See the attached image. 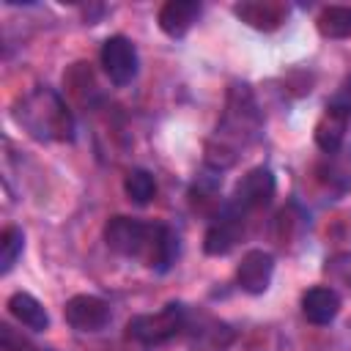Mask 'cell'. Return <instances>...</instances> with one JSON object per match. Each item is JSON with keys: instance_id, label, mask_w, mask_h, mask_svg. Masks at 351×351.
<instances>
[{"instance_id": "obj_18", "label": "cell", "mask_w": 351, "mask_h": 351, "mask_svg": "<svg viewBox=\"0 0 351 351\" xmlns=\"http://www.w3.org/2000/svg\"><path fill=\"white\" fill-rule=\"evenodd\" d=\"M0 348H3V351H33V348H27V343H22V340H19L16 348H14V343H11L5 335H0Z\"/></svg>"}, {"instance_id": "obj_5", "label": "cell", "mask_w": 351, "mask_h": 351, "mask_svg": "<svg viewBox=\"0 0 351 351\" xmlns=\"http://www.w3.org/2000/svg\"><path fill=\"white\" fill-rule=\"evenodd\" d=\"M274 176L269 167H252L247 170L236 189H233V197H230V208L239 211V214H247V211H255V208H263L269 206V200L274 197Z\"/></svg>"}, {"instance_id": "obj_14", "label": "cell", "mask_w": 351, "mask_h": 351, "mask_svg": "<svg viewBox=\"0 0 351 351\" xmlns=\"http://www.w3.org/2000/svg\"><path fill=\"white\" fill-rule=\"evenodd\" d=\"M8 313H11L22 326H27V329H33V332H44V329L49 326V315H47L44 304H41L36 296L25 293V291H16V293L8 296Z\"/></svg>"}, {"instance_id": "obj_13", "label": "cell", "mask_w": 351, "mask_h": 351, "mask_svg": "<svg viewBox=\"0 0 351 351\" xmlns=\"http://www.w3.org/2000/svg\"><path fill=\"white\" fill-rule=\"evenodd\" d=\"M302 313L310 324L315 326H324L329 321H335V315L340 313V296L326 288V285H315L310 291H304L302 296Z\"/></svg>"}, {"instance_id": "obj_9", "label": "cell", "mask_w": 351, "mask_h": 351, "mask_svg": "<svg viewBox=\"0 0 351 351\" xmlns=\"http://www.w3.org/2000/svg\"><path fill=\"white\" fill-rule=\"evenodd\" d=\"M271 274H274V258L263 250H250L244 252L241 263L236 266V282L244 293H263L271 282Z\"/></svg>"}, {"instance_id": "obj_11", "label": "cell", "mask_w": 351, "mask_h": 351, "mask_svg": "<svg viewBox=\"0 0 351 351\" xmlns=\"http://www.w3.org/2000/svg\"><path fill=\"white\" fill-rule=\"evenodd\" d=\"M233 14L255 30H277L288 16V5L277 0H244L233 5Z\"/></svg>"}, {"instance_id": "obj_4", "label": "cell", "mask_w": 351, "mask_h": 351, "mask_svg": "<svg viewBox=\"0 0 351 351\" xmlns=\"http://www.w3.org/2000/svg\"><path fill=\"white\" fill-rule=\"evenodd\" d=\"M186 321V310L178 302L165 304L159 313H145V315H134L126 324V335L143 346H159L170 337H176L184 329Z\"/></svg>"}, {"instance_id": "obj_1", "label": "cell", "mask_w": 351, "mask_h": 351, "mask_svg": "<svg viewBox=\"0 0 351 351\" xmlns=\"http://www.w3.org/2000/svg\"><path fill=\"white\" fill-rule=\"evenodd\" d=\"M104 241L123 258H137L148 269L167 271L178 255V236L162 222H140L132 217H112L104 225Z\"/></svg>"}, {"instance_id": "obj_7", "label": "cell", "mask_w": 351, "mask_h": 351, "mask_svg": "<svg viewBox=\"0 0 351 351\" xmlns=\"http://www.w3.org/2000/svg\"><path fill=\"white\" fill-rule=\"evenodd\" d=\"M63 315L69 321V326H74L77 332H99L110 324L112 310L104 299L90 296V293H77L66 302Z\"/></svg>"}, {"instance_id": "obj_6", "label": "cell", "mask_w": 351, "mask_h": 351, "mask_svg": "<svg viewBox=\"0 0 351 351\" xmlns=\"http://www.w3.org/2000/svg\"><path fill=\"white\" fill-rule=\"evenodd\" d=\"M99 58H101L104 74L110 77L112 85H129L137 77L140 58H137L134 44L126 36H110L101 44V55Z\"/></svg>"}, {"instance_id": "obj_17", "label": "cell", "mask_w": 351, "mask_h": 351, "mask_svg": "<svg viewBox=\"0 0 351 351\" xmlns=\"http://www.w3.org/2000/svg\"><path fill=\"white\" fill-rule=\"evenodd\" d=\"M22 250H25V233L16 225H8L0 233V274H8L14 269Z\"/></svg>"}, {"instance_id": "obj_12", "label": "cell", "mask_w": 351, "mask_h": 351, "mask_svg": "<svg viewBox=\"0 0 351 351\" xmlns=\"http://www.w3.org/2000/svg\"><path fill=\"white\" fill-rule=\"evenodd\" d=\"M200 16V3L197 0H167L159 8V27L170 38H181L189 33V27Z\"/></svg>"}, {"instance_id": "obj_16", "label": "cell", "mask_w": 351, "mask_h": 351, "mask_svg": "<svg viewBox=\"0 0 351 351\" xmlns=\"http://www.w3.org/2000/svg\"><path fill=\"white\" fill-rule=\"evenodd\" d=\"M123 192H126V197H129L132 203L145 206V203H151V197L156 195V181H154V176H151L148 170L134 167V170H129L126 178H123Z\"/></svg>"}, {"instance_id": "obj_3", "label": "cell", "mask_w": 351, "mask_h": 351, "mask_svg": "<svg viewBox=\"0 0 351 351\" xmlns=\"http://www.w3.org/2000/svg\"><path fill=\"white\" fill-rule=\"evenodd\" d=\"M19 126H25L36 140L66 143L74 137V121L63 99L49 88H36L16 101L14 110Z\"/></svg>"}, {"instance_id": "obj_2", "label": "cell", "mask_w": 351, "mask_h": 351, "mask_svg": "<svg viewBox=\"0 0 351 351\" xmlns=\"http://www.w3.org/2000/svg\"><path fill=\"white\" fill-rule=\"evenodd\" d=\"M261 129V112L252 101V93L247 85H233L228 93V110L225 118L217 126V137L208 143V162L217 167H228L236 159L239 143H250Z\"/></svg>"}, {"instance_id": "obj_8", "label": "cell", "mask_w": 351, "mask_h": 351, "mask_svg": "<svg viewBox=\"0 0 351 351\" xmlns=\"http://www.w3.org/2000/svg\"><path fill=\"white\" fill-rule=\"evenodd\" d=\"M348 123H351V107L348 104H343V101L326 104L324 115L315 123V145L324 154H329V156L337 154L340 145H343V140H346Z\"/></svg>"}, {"instance_id": "obj_10", "label": "cell", "mask_w": 351, "mask_h": 351, "mask_svg": "<svg viewBox=\"0 0 351 351\" xmlns=\"http://www.w3.org/2000/svg\"><path fill=\"white\" fill-rule=\"evenodd\" d=\"M241 230H244V214H239V211H233V208L228 206L225 214L217 217V219L211 222V228L206 230V236H203V250H206V255H228V252L236 247Z\"/></svg>"}, {"instance_id": "obj_15", "label": "cell", "mask_w": 351, "mask_h": 351, "mask_svg": "<svg viewBox=\"0 0 351 351\" xmlns=\"http://www.w3.org/2000/svg\"><path fill=\"white\" fill-rule=\"evenodd\" d=\"M315 27L324 38H348L351 36V5H326L318 14Z\"/></svg>"}]
</instances>
